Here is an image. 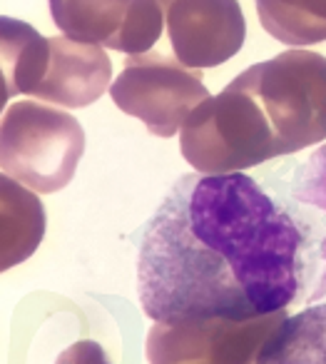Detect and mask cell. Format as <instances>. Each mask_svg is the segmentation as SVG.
I'll list each match as a JSON object with an SVG mask.
<instances>
[{
    "label": "cell",
    "mask_w": 326,
    "mask_h": 364,
    "mask_svg": "<svg viewBox=\"0 0 326 364\" xmlns=\"http://www.w3.org/2000/svg\"><path fill=\"white\" fill-rule=\"evenodd\" d=\"M316 264L311 225L256 177L182 175L142 232L137 292L155 322L254 319L304 297Z\"/></svg>",
    "instance_id": "cell-1"
},
{
    "label": "cell",
    "mask_w": 326,
    "mask_h": 364,
    "mask_svg": "<svg viewBox=\"0 0 326 364\" xmlns=\"http://www.w3.org/2000/svg\"><path fill=\"white\" fill-rule=\"evenodd\" d=\"M180 150L202 175L241 172L281 155L261 105L237 80L190 112Z\"/></svg>",
    "instance_id": "cell-2"
},
{
    "label": "cell",
    "mask_w": 326,
    "mask_h": 364,
    "mask_svg": "<svg viewBox=\"0 0 326 364\" xmlns=\"http://www.w3.org/2000/svg\"><path fill=\"white\" fill-rule=\"evenodd\" d=\"M256 97L281 155L326 140V58L311 50H286L256 63L234 77Z\"/></svg>",
    "instance_id": "cell-3"
},
{
    "label": "cell",
    "mask_w": 326,
    "mask_h": 364,
    "mask_svg": "<svg viewBox=\"0 0 326 364\" xmlns=\"http://www.w3.org/2000/svg\"><path fill=\"white\" fill-rule=\"evenodd\" d=\"M85 130L65 110L36 100L13 102L0 120V167L36 193H58L75 177Z\"/></svg>",
    "instance_id": "cell-4"
},
{
    "label": "cell",
    "mask_w": 326,
    "mask_h": 364,
    "mask_svg": "<svg viewBox=\"0 0 326 364\" xmlns=\"http://www.w3.org/2000/svg\"><path fill=\"white\" fill-rule=\"evenodd\" d=\"M110 95L122 112L145 122L157 137H172L190 112L210 97L202 75L160 50L130 55Z\"/></svg>",
    "instance_id": "cell-5"
},
{
    "label": "cell",
    "mask_w": 326,
    "mask_h": 364,
    "mask_svg": "<svg viewBox=\"0 0 326 364\" xmlns=\"http://www.w3.org/2000/svg\"><path fill=\"white\" fill-rule=\"evenodd\" d=\"M284 309L254 319L155 322L147 334L150 364H256L281 322Z\"/></svg>",
    "instance_id": "cell-6"
},
{
    "label": "cell",
    "mask_w": 326,
    "mask_h": 364,
    "mask_svg": "<svg viewBox=\"0 0 326 364\" xmlns=\"http://www.w3.org/2000/svg\"><path fill=\"white\" fill-rule=\"evenodd\" d=\"M172 55L192 70L217 68L241 50L246 21L239 0H165Z\"/></svg>",
    "instance_id": "cell-7"
},
{
    "label": "cell",
    "mask_w": 326,
    "mask_h": 364,
    "mask_svg": "<svg viewBox=\"0 0 326 364\" xmlns=\"http://www.w3.org/2000/svg\"><path fill=\"white\" fill-rule=\"evenodd\" d=\"M112 80V63L100 46L48 38V60L33 97L63 107H87L107 90Z\"/></svg>",
    "instance_id": "cell-8"
},
{
    "label": "cell",
    "mask_w": 326,
    "mask_h": 364,
    "mask_svg": "<svg viewBox=\"0 0 326 364\" xmlns=\"http://www.w3.org/2000/svg\"><path fill=\"white\" fill-rule=\"evenodd\" d=\"M45 237V208L36 190L0 172V274L33 257Z\"/></svg>",
    "instance_id": "cell-9"
},
{
    "label": "cell",
    "mask_w": 326,
    "mask_h": 364,
    "mask_svg": "<svg viewBox=\"0 0 326 364\" xmlns=\"http://www.w3.org/2000/svg\"><path fill=\"white\" fill-rule=\"evenodd\" d=\"M48 60V38L33 26L0 16V112L13 95H33Z\"/></svg>",
    "instance_id": "cell-10"
},
{
    "label": "cell",
    "mask_w": 326,
    "mask_h": 364,
    "mask_svg": "<svg viewBox=\"0 0 326 364\" xmlns=\"http://www.w3.org/2000/svg\"><path fill=\"white\" fill-rule=\"evenodd\" d=\"M53 23L72 41L115 50L132 0H48Z\"/></svg>",
    "instance_id": "cell-11"
},
{
    "label": "cell",
    "mask_w": 326,
    "mask_h": 364,
    "mask_svg": "<svg viewBox=\"0 0 326 364\" xmlns=\"http://www.w3.org/2000/svg\"><path fill=\"white\" fill-rule=\"evenodd\" d=\"M256 364H326V302L286 317Z\"/></svg>",
    "instance_id": "cell-12"
},
{
    "label": "cell",
    "mask_w": 326,
    "mask_h": 364,
    "mask_svg": "<svg viewBox=\"0 0 326 364\" xmlns=\"http://www.w3.org/2000/svg\"><path fill=\"white\" fill-rule=\"evenodd\" d=\"M256 16L261 28L284 46L326 41V0H256Z\"/></svg>",
    "instance_id": "cell-13"
},
{
    "label": "cell",
    "mask_w": 326,
    "mask_h": 364,
    "mask_svg": "<svg viewBox=\"0 0 326 364\" xmlns=\"http://www.w3.org/2000/svg\"><path fill=\"white\" fill-rule=\"evenodd\" d=\"M165 31V0H132L125 26L117 36L115 50L142 55L155 48Z\"/></svg>",
    "instance_id": "cell-14"
},
{
    "label": "cell",
    "mask_w": 326,
    "mask_h": 364,
    "mask_svg": "<svg viewBox=\"0 0 326 364\" xmlns=\"http://www.w3.org/2000/svg\"><path fill=\"white\" fill-rule=\"evenodd\" d=\"M55 364H112L107 359V352L100 347V342L92 339H80V342L70 344L58 354Z\"/></svg>",
    "instance_id": "cell-15"
}]
</instances>
